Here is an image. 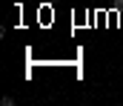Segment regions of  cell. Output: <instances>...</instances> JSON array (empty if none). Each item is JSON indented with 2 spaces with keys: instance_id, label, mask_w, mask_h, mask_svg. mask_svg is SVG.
Masks as SVG:
<instances>
[{
  "instance_id": "obj_1",
  "label": "cell",
  "mask_w": 123,
  "mask_h": 106,
  "mask_svg": "<svg viewBox=\"0 0 123 106\" xmlns=\"http://www.w3.org/2000/svg\"><path fill=\"white\" fill-rule=\"evenodd\" d=\"M0 103H3V106H14V98H12V95H3V100H0Z\"/></svg>"
},
{
  "instance_id": "obj_2",
  "label": "cell",
  "mask_w": 123,
  "mask_h": 106,
  "mask_svg": "<svg viewBox=\"0 0 123 106\" xmlns=\"http://www.w3.org/2000/svg\"><path fill=\"white\" fill-rule=\"evenodd\" d=\"M112 9L115 12H123V0H112Z\"/></svg>"
},
{
  "instance_id": "obj_3",
  "label": "cell",
  "mask_w": 123,
  "mask_h": 106,
  "mask_svg": "<svg viewBox=\"0 0 123 106\" xmlns=\"http://www.w3.org/2000/svg\"><path fill=\"white\" fill-rule=\"evenodd\" d=\"M52 3H57V0H52Z\"/></svg>"
}]
</instances>
